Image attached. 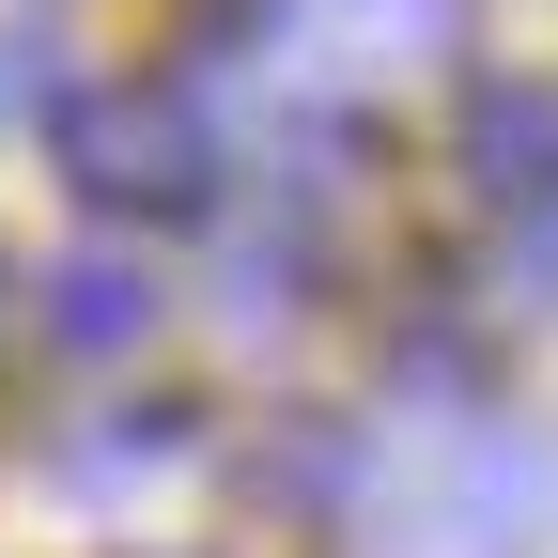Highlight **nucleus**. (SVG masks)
<instances>
[{"label":"nucleus","instance_id":"f257e3e1","mask_svg":"<svg viewBox=\"0 0 558 558\" xmlns=\"http://www.w3.org/2000/svg\"><path fill=\"white\" fill-rule=\"evenodd\" d=\"M357 512L388 558H543L558 527V435L497 403H418V418H357Z\"/></svg>","mask_w":558,"mask_h":558},{"label":"nucleus","instance_id":"f03ea898","mask_svg":"<svg viewBox=\"0 0 558 558\" xmlns=\"http://www.w3.org/2000/svg\"><path fill=\"white\" fill-rule=\"evenodd\" d=\"M47 156L94 218H218V124L171 78H78L47 94Z\"/></svg>","mask_w":558,"mask_h":558},{"label":"nucleus","instance_id":"7ed1b4c3","mask_svg":"<svg viewBox=\"0 0 558 558\" xmlns=\"http://www.w3.org/2000/svg\"><path fill=\"white\" fill-rule=\"evenodd\" d=\"M218 47L248 78H295V109H341V94L435 78L465 47V0H218Z\"/></svg>","mask_w":558,"mask_h":558},{"label":"nucleus","instance_id":"20e7f679","mask_svg":"<svg viewBox=\"0 0 558 558\" xmlns=\"http://www.w3.org/2000/svg\"><path fill=\"white\" fill-rule=\"evenodd\" d=\"M450 171L497 202V218H527V202L558 186V78H465V109H450Z\"/></svg>","mask_w":558,"mask_h":558},{"label":"nucleus","instance_id":"39448f33","mask_svg":"<svg viewBox=\"0 0 558 558\" xmlns=\"http://www.w3.org/2000/svg\"><path fill=\"white\" fill-rule=\"evenodd\" d=\"M156 326H171V295H156L124 248H94V264L47 279V357H140Z\"/></svg>","mask_w":558,"mask_h":558},{"label":"nucleus","instance_id":"423d86ee","mask_svg":"<svg viewBox=\"0 0 558 558\" xmlns=\"http://www.w3.org/2000/svg\"><path fill=\"white\" fill-rule=\"evenodd\" d=\"M279 311H311V233H248L233 248V326H279Z\"/></svg>","mask_w":558,"mask_h":558},{"label":"nucleus","instance_id":"0eeeda50","mask_svg":"<svg viewBox=\"0 0 558 558\" xmlns=\"http://www.w3.org/2000/svg\"><path fill=\"white\" fill-rule=\"evenodd\" d=\"M171 450H186V418H156V403H124L109 435H78V450H62V481H140V465H171Z\"/></svg>","mask_w":558,"mask_h":558},{"label":"nucleus","instance_id":"6e6552de","mask_svg":"<svg viewBox=\"0 0 558 558\" xmlns=\"http://www.w3.org/2000/svg\"><path fill=\"white\" fill-rule=\"evenodd\" d=\"M512 233H527V295H543V311H558V186H543V202H527V218H512Z\"/></svg>","mask_w":558,"mask_h":558},{"label":"nucleus","instance_id":"1a4fd4ad","mask_svg":"<svg viewBox=\"0 0 558 558\" xmlns=\"http://www.w3.org/2000/svg\"><path fill=\"white\" fill-rule=\"evenodd\" d=\"M47 94V47H16V32H0V109H32Z\"/></svg>","mask_w":558,"mask_h":558}]
</instances>
